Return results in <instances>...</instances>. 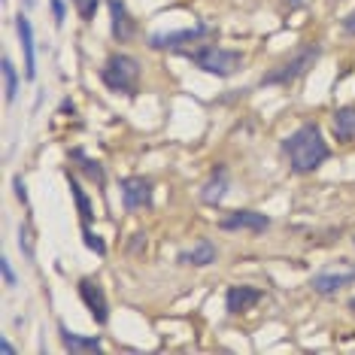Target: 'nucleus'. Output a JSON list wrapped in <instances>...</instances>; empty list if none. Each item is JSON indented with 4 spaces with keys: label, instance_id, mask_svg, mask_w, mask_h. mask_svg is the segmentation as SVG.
<instances>
[{
    "label": "nucleus",
    "instance_id": "f257e3e1",
    "mask_svg": "<svg viewBox=\"0 0 355 355\" xmlns=\"http://www.w3.org/2000/svg\"><path fill=\"white\" fill-rule=\"evenodd\" d=\"M282 152H286L292 173H297V176L319 171V167L331 158V149H328L325 137H322V128L316 122L297 125L295 131L282 140Z\"/></svg>",
    "mask_w": 355,
    "mask_h": 355
},
{
    "label": "nucleus",
    "instance_id": "f03ea898",
    "mask_svg": "<svg viewBox=\"0 0 355 355\" xmlns=\"http://www.w3.org/2000/svg\"><path fill=\"white\" fill-rule=\"evenodd\" d=\"M140 76H143V67L134 55H125V52H116L110 55L107 64L101 70V79L110 92H122L128 98H134L140 92Z\"/></svg>",
    "mask_w": 355,
    "mask_h": 355
},
{
    "label": "nucleus",
    "instance_id": "7ed1b4c3",
    "mask_svg": "<svg viewBox=\"0 0 355 355\" xmlns=\"http://www.w3.org/2000/svg\"><path fill=\"white\" fill-rule=\"evenodd\" d=\"M185 55H189V61L195 64L198 70H204L209 76H219V79H228L243 67V55L234 49H222V46H200L195 52L189 49Z\"/></svg>",
    "mask_w": 355,
    "mask_h": 355
},
{
    "label": "nucleus",
    "instance_id": "20e7f679",
    "mask_svg": "<svg viewBox=\"0 0 355 355\" xmlns=\"http://www.w3.org/2000/svg\"><path fill=\"white\" fill-rule=\"evenodd\" d=\"M319 55H322L319 46H304V49H297L288 61L277 64L270 73H264L261 76V85H292L295 79H301L306 70H310L313 64L319 61Z\"/></svg>",
    "mask_w": 355,
    "mask_h": 355
},
{
    "label": "nucleus",
    "instance_id": "39448f33",
    "mask_svg": "<svg viewBox=\"0 0 355 355\" xmlns=\"http://www.w3.org/2000/svg\"><path fill=\"white\" fill-rule=\"evenodd\" d=\"M207 37H216V31L204 25V21H198L195 28H182V31H164V34H152L149 37V49H158V52H164V49H182V46H189V43H200V40H207Z\"/></svg>",
    "mask_w": 355,
    "mask_h": 355
},
{
    "label": "nucleus",
    "instance_id": "423d86ee",
    "mask_svg": "<svg viewBox=\"0 0 355 355\" xmlns=\"http://www.w3.org/2000/svg\"><path fill=\"white\" fill-rule=\"evenodd\" d=\"M119 189H122V204H125L128 213L152 209V195H155V189H152V182L146 176H125V180L119 182Z\"/></svg>",
    "mask_w": 355,
    "mask_h": 355
},
{
    "label": "nucleus",
    "instance_id": "0eeeda50",
    "mask_svg": "<svg viewBox=\"0 0 355 355\" xmlns=\"http://www.w3.org/2000/svg\"><path fill=\"white\" fill-rule=\"evenodd\" d=\"M76 288H79L83 304L88 306V313H92V319L98 322V325H107V322H110V301H107V295H103L101 282L92 279V277H83Z\"/></svg>",
    "mask_w": 355,
    "mask_h": 355
},
{
    "label": "nucleus",
    "instance_id": "6e6552de",
    "mask_svg": "<svg viewBox=\"0 0 355 355\" xmlns=\"http://www.w3.org/2000/svg\"><path fill=\"white\" fill-rule=\"evenodd\" d=\"M222 231H249V234H264L270 228V216L255 213V209H234V213L219 219Z\"/></svg>",
    "mask_w": 355,
    "mask_h": 355
},
{
    "label": "nucleus",
    "instance_id": "1a4fd4ad",
    "mask_svg": "<svg viewBox=\"0 0 355 355\" xmlns=\"http://www.w3.org/2000/svg\"><path fill=\"white\" fill-rule=\"evenodd\" d=\"M352 282H355V268H346V270H319V273H313L310 286H313V292H319V295H337L340 288L352 286Z\"/></svg>",
    "mask_w": 355,
    "mask_h": 355
},
{
    "label": "nucleus",
    "instance_id": "9d476101",
    "mask_svg": "<svg viewBox=\"0 0 355 355\" xmlns=\"http://www.w3.org/2000/svg\"><path fill=\"white\" fill-rule=\"evenodd\" d=\"M228 191H231L228 167H225V164H216L213 173H209V180L204 182V189H200V200H204L207 207H219Z\"/></svg>",
    "mask_w": 355,
    "mask_h": 355
},
{
    "label": "nucleus",
    "instance_id": "9b49d317",
    "mask_svg": "<svg viewBox=\"0 0 355 355\" xmlns=\"http://www.w3.org/2000/svg\"><path fill=\"white\" fill-rule=\"evenodd\" d=\"M107 6H110V31L116 37V43H128L137 34V25L131 12H128L125 0H107Z\"/></svg>",
    "mask_w": 355,
    "mask_h": 355
},
{
    "label": "nucleus",
    "instance_id": "f8f14e48",
    "mask_svg": "<svg viewBox=\"0 0 355 355\" xmlns=\"http://www.w3.org/2000/svg\"><path fill=\"white\" fill-rule=\"evenodd\" d=\"M15 31H19V43L25 52V79H37V55H34V28L25 12L15 15Z\"/></svg>",
    "mask_w": 355,
    "mask_h": 355
},
{
    "label": "nucleus",
    "instance_id": "ddd939ff",
    "mask_svg": "<svg viewBox=\"0 0 355 355\" xmlns=\"http://www.w3.org/2000/svg\"><path fill=\"white\" fill-rule=\"evenodd\" d=\"M261 297H264V292L255 286H231L228 295H225V306H228L231 316H240V313L252 310Z\"/></svg>",
    "mask_w": 355,
    "mask_h": 355
},
{
    "label": "nucleus",
    "instance_id": "4468645a",
    "mask_svg": "<svg viewBox=\"0 0 355 355\" xmlns=\"http://www.w3.org/2000/svg\"><path fill=\"white\" fill-rule=\"evenodd\" d=\"M58 334H61V346L67 352H103V340H101V337L73 334L67 325H58Z\"/></svg>",
    "mask_w": 355,
    "mask_h": 355
},
{
    "label": "nucleus",
    "instance_id": "2eb2a0df",
    "mask_svg": "<svg viewBox=\"0 0 355 355\" xmlns=\"http://www.w3.org/2000/svg\"><path fill=\"white\" fill-rule=\"evenodd\" d=\"M219 258V249H216L209 240H198L189 252H180V264H189V268H207V264H216Z\"/></svg>",
    "mask_w": 355,
    "mask_h": 355
},
{
    "label": "nucleus",
    "instance_id": "dca6fc26",
    "mask_svg": "<svg viewBox=\"0 0 355 355\" xmlns=\"http://www.w3.org/2000/svg\"><path fill=\"white\" fill-rule=\"evenodd\" d=\"M331 131H334V140H340V143L355 140V103L352 107L334 110V116H331Z\"/></svg>",
    "mask_w": 355,
    "mask_h": 355
},
{
    "label": "nucleus",
    "instance_id": "f3484780",
    "mask_svg": "<svg viewBox=\"0 0 355 355\" xmlns=\"http://www.w3.org/2000/svg\"><path fill=\"white\" fill-rule=\"evenodd\" d=\"M70 161H76V167H79V171H83V173L88 176V180H92V182H98V185L107 182V173H103V164H101L98 158H88L83 149H73V152H70Z\"/></svg>",
    "mask_w": 355,
    "mask_h": 355
},
{
    "label": "nucleus",
    "instance_id": "a211bd4d",
    "mask_svg": "<svg viewBox=\"0 0 355 355\" xmlns=\"http://www.w3.org/2000/svg\"><path fill=\"white\" fill-rule=\"evenodd\" d=\"M67 182H70V195H73V200H76V213H79V219H83V222H92L94 209H92V200H88L85 189L79 185L76 176H70V173H67Z\"/></svg>",
    "mask_w": 355,
    "mask_h": 355
},
{
    "label": "nucleus",
    "instance_id": "6ab92c4d",
    "mask_svg": "<svg viewBox=\"0 0 355 355\" xmlns=\"http://www.w3.org/2000/svg\"><path fill=\"white\" fill-rule=\"evenodd\" d=\"M0 73H3V98L6 103H12L15 98H19V70H15V64L10 58H3L0 61Z\"/></svg>",
    "mask_w": 355,
    "mask_h": 355
},
{
    "label": "nucleus",
    "instance_id": "aec40b11",
    "mask_svg": "<svg viewBox=\"0 0 355 355\" xmlns=\"http://www.w3.org/2000/svg\"><path fill=\"white\" fill-rule=\"evenodd\" d=\"M83 243H85L88 249H92V252H98L101 258L107 255V243H103V240L98 237V234H94L92 228H88V222H83Z\"/></svg>",
    "mask_w": 355,
    "mask_h": 355
},
{
    "label": "nucleus",
    "instance_id": "412c9836",
    "mask_svg": "<svg viewBox=\"0 0 355 355\" xmlns=\"http://www.w3.org/2000/svg\"><path fill=\"white\" fill-rule=\"evenodd\" d=\"M70 3L76 6L79 19H83V21H92L94 15H98V6H101V0H70Z\"/></svg>",
    "mask_w": 355,
    "mask_h": 355
},
{
    "label": "nucleus",
    "instance_id": "4be33fe9",
    "mask_svg": "<svg viewBox=\"0 0 355 355\" xmlns=\"http://www.w3.org/2000/svg\"><path fill=\"white\" fill-rule=\"evenodd\" d=\"M0 273H3V282H6V286H15V282H19V279H15V270H12V264H10V258H6V255H0Z\"/></svg>",
    "mask_w": 355,
    "mask_h": 355
},
{
    "label": "nucleus",
    "instance_id": "5701e85b",
    "mask_svg": "<svg viewBox=\"0 0 355 355\" xmlns=\"http://www.w3.org/2000/svg\"><path fill=\"white\" fill-rule=\"evenodd\" d=\"M49 6H52V19H55V25H64V19H67V6H64V0H49Z\"/></svg>",
    "mask_w": 355,
    "mask_h": 355
},
{
    "label": "nucleus",
    "instance_id": "b1692460",
    "mask_svg": "<svg viewBox=\"0 0 355 355\" xmlns=\"http://www.w3.org/2000/svg\"><path fill=\"white\" fill-rule=\"evenodd\" d=\"M19 246H25V255L34 258V246H31V228L28 225H21L19 228Z\"/></svg>",
    "mask_w": 355,
    "mask_h": 355
},
{
    "label": "nucleus",
    "instance_id": "393cba45",
    "mask_svg": "<svg viewBox=\"0 0 355 355\" xmlns=\"http://www.w3.org/2000/svg\"><path fill=\"white\" fill-rule=\"evenodd\" d=\"M12 185H15V198H19L21 204H28V189H25V180H21V176H15Z\"/></svg>",
    "mask_w": 355,
    "mask_h": 355
},
{
    "label": "nucleus",
    "instance_id": "a878e982",
    "mask_svg": "<svg viewBox=\"0 0 355 355\" xmlns=\"http://www.w3.org/2000/svg\"><path fill=\"white\" fill-rule=\"evenodd\" d=\"M343 31H346V34H349V37H355V10H352L349 15H346V19H343Z\"/></svg>",
    "mask_w": 355,
    "mask_h": 355
},
{
    "label": "nucleus",
    "instance_id": "bb28decb",
    "mask_svg": "<svg viewBox=\"0 0 355 355\" xmlns=\"http://www.w3.org/2000/svg\"><path fill=\"white\" fill-rule=\"evenodd\" d=\"M0 349H3L6 355H12V352H15V346H12L10 340H6V337H3V340H0Z\"/></svg>",
    "mask_w": 355,
    "mask_h": 355
},
{
    "label": "nucleus",
    "instance_id": "cd10ccee",
    "mask_svg": "<svg viewBox=\"0 0 355 355\" xmlns=\"http://www.w3.org/2000/svg\"><path fill=\"white\" fill-rule=\"evenodd\" d=\"M282 3H286V6H288V10H297V6H304V3H306V0H282Z\"/></svg>",
    "mask_w": 355,
    "mask_h": 355
},
{
    "label": "nucleus",
    "instance_id": "c85d7f7f",
    "mask_svg": "<svg viewBox=\"0 0 355 355\" xmlns=\"http://www.w3.org/2000/svg\"><path fill=\"white\" fill-rule=\"evenodd\" d=\"M349 310H352V313H355V297H352V301H349Z\"/></svg>",
    "mask_w": 355,
    "mask_h": 355
}]
</instances>
